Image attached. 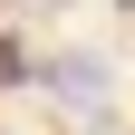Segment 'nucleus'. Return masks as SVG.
<instances>
[{
  "label": "nucleus",
  "mask_w": 135,
  "mask_h": 135,
  "mask_svg": "<svg viewBox=\"0 0 135 135\" xmlns=\"http://www.w3.org/2000/svg\"><path fill=\"white\" fill-rule=\"evenodd\" d=\"M48 77H58V97H68V106H106V87H116V77H106V58H87V48H68Z\"/></svg>",
  "instance_id": "obj_1"
},
{
  "label": "nucleus",
  "mask_w": 135,
  "mask_h": 135,
  "mask_svg": "<svg viewBox=\"0 0 135 135\" xmlns=\"http://www.w3.org/2000/svg\"><path fill=\"white\" fill-rule=\"evenodd\" d=\"M20 77H29V58H20L10 39H0V87H20Z\"/></svg>",
  "instance_id": "obj_2"
}]
</instances>
